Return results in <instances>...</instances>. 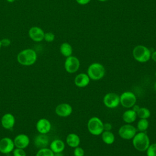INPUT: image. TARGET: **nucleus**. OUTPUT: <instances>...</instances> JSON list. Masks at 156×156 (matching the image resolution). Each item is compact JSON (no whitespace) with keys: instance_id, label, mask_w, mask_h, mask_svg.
Instances as JSON below:
<instances>
[{"instance_id":"1","label":"nucleus","mask_w":156,"mask_h":156,"mask_svg":"<svg viewBox=\"0 0 156 156\" xmlns=\"http://www.w3.org/2000/svg\"><path fill=\"white\" fill-rule=\"evenodd\" d=\"M132 140L133 146L140 152L146 151L151 144L149 137L144 132L136 133Z\"/></svg>"},{"instance_id":"2","label":"nucleus","mask_w":156,"mask_h":156,"mask_svg":"<svg viewBox=\"0 0 156 156\" xmlns=\"http://www.w3.org/2000/svg\"><path fill=\"white\" fill-rule=\"evenodd\" d=\"M36 52L32 49H26L20 52L17 55L18 62L24 66H30L37 60Z\"/></svg>"},{"instance_id":"3","label":"nucleus","mask_w":156,"mask_h":156,"mask_svg":"<svg viewBox=\"0 0 156 156\" xmlns=\"http://www.w3.org/2000/svg\"><path fill=\"white\" fill-rule=\"evenodd\" d=\"M132 55L135 60L140 63H145L151 58V52L145 46L137 45L132 51Z\"/></svg>"},{"instance_id":"4","label":"nucleus","mask_w":156,"mask_h":156,"mask_svg":"<svg viewBox=\"0 0 156 156\" xmlns=\"http://www.w3.org/2000/svg\"><path fill=\"white\" fill-rule=\"evenodd\" d=\"M105 74V69L104 66L99 63H93L87 69V74L91 80H100L104 77Z\"/></svg>"},{"instance_id":"5","label":"nucleus","mask_w":156,"mask_h":156,"mask_svg":"<svg viewBox=\"0 0 156 156\" xmlns=\"http://www.w3.org/2000/svg\"><path fill=\"white\" fill-rule=\"evenodd\" d=\"M87 129L91 135L95 136L100 135L104 130V122L98 117H91L88 121Z\"/></svg>"},{"instance_id":"6","label":"nucleus","mask_w":156,"mask_h":156,"mask_svg":"<svg viewBox=\"0 0 156 156\" xmlns=\"http://www.w3.org/2000/svg\"><path fill=\"white\" fill-rule=\"evenodd\" d=\"M120 104L124 108H132L136 102V97L135 94L129 91L123 92L119 96Z\"/></svg>"},{"instance_id":"7","label":"nucleus","mask_w":156,"mask_h":156,"mask_svg":"<svg viewBox=\"0 0 156 156\" xmlns=\"http://www.w3.org/2000/svg\"><path fill=\"white\" fill-rule=\"evenodd\" d=\"M136 133V128L130 124H124L121 126L118 130L119 136L121 138L126 140H132Z\"/></svg>"},{"instance_id":"8","label":"nucleus","mask_w":156,"mask_h":156,"mask_svg":"<svg viewBox=\"0 0 156 156\" xmlns=\"http://www.w3.org/2000/svg\"><path fill=\"white\" fill-rule=\"evenodd\" d=\"M103 103L108 108H115L120 104L119 95L116 93H107L103 98Z\"/></svg>"},{"instance_id":"9","label":"nucleus","mask_w":156,"mask_h":156,"mask_svg":"<svg viewBox=\"0 0 156 156\" xmlns=\"http://www.w3.org/2000/svg\"><path fill=\"white\" fill-rule=\"evenodd\" d=\"M64 66L66 72L71 74L74 73L79 69L80 61L76 57L69 56L65 60Z\"/></svg>"},{"instance_id":"10","label":"nucleus","mask_w":156,"mask_h":156,"mask_svg":"<svg viewBox=\"0 0 156 156\" xmlns=\"http://www.w3.org/2000/svg\"><path fill=\"white\" fill-rule=\"evenodd\" d=\"M15 144L13 140L9 137H4L0 140V152L9 154L13 151Z\"/></svg>"},{"instance_id":"11","label":"nucleus","mask_w":156,"mask_h":156,"mask_svg":"<svg viewBox=\"0 0 156 156\" xmlns=\"http://www.w3.org/2000/svg\"><path fill=\"white\" fill-rule=\"evenodd\" d=\"M55 113L60 117H67L71 115L73 108L68 103H62L57 105L55 109Z\"/></svg>"},{"instance_id":"12","label":"nucleus","mask_w":156,"mask_h":156,"mask_svg":"<svg viewBox=\"0 0 156 156\" xmlns=\"http://www.w3.org/2000/svg\"><path fill=\"white\" fill-rule=\"evenodd\" d=\"M36 129L40 133L46 134L51 129V122L46 118H41L36 124Z\"/></svg>"},{"instance_id":"13","label":"nucleus","mask_w":156,"mask_h":156,"mask_svg":"<svg viewBox=\"0 0 156 156\" xmlns=\"http://www.w3.org/2000/svg\"><path fill=\"white\" fill-rule=\"evenodd\" d=\"M15 146L17 148L25 149L26 148L30 143L29 136L24 133H21L16 135L13 140Z\"/></svg>"},{"instance_id":"14","label":"nucleus","mask_w":156,"mask_h":156,"mask_svg":"<svg viewBox=\"0 0 156 156\" xmlns=\"http://www.w3.org/2000/svg\"><path fill=\"white\" fill-rule=\"evenodd\" d=\"M1 122L2 126L5 129H12L15 124V116L10 113L4 114L1 119Z\"/></svg>"},{"instance_id":"15","label":"nucleus","mask_w":156,"mask_h":156,"mask_svg":"<svg viewBox=\"0 0 156 156\" xmlns=\"http://www.w3.org/2000/svg\"><path fill=\"white\" fill-rule=\"evenodd\" d=\"M29 35L33 41L38 42L44 39V32L40 27L34 26L29 29Z\"/></svg>"},{"instance_id":"16","label":"nucleus","mask_w":156,"mask_h":156,"mask_svg":"<svg viewBox=\"0 0 156 156\" xmlns=\"http://www.w3.org/2000/svg\"><path fill=\"white\" fill-rule=\"evenodd\" d=\"M90 78L87 74L80 73L78 74L74 78V84L79 88H84L87 87L90 82Z\"/></svg>"},{"instance_id":"17","label":"nucleus","mask_w":156,"mask_h":156,"mask_svg":"<svg viewBox=\"0 0 156 156\" xmlns=\"http://www.w3.org/2000/svg\"><path fill=\"white\" fill-rule=\"evenodd\" d=\"M49 137L46 134H39L34 139V144L35 146L39 149L47 147L49 144Z\"/></svg>"},{"instance_id":"18","label":"nucleus","mask_w":156,"mask_h":156,"mask_svg":"<svg viewBox=\"0 0 156 156\" xmlns=\"http://www.w3.org/2000/svg\"><path fill=\"white\" fill-rule=\"evenodd\" d=\"M65 147V143L60 139H55L53 140L49 145V149L54 154L62 152L64 151Z\"/></svg>"},{"instance_id":"19","label":"nucleus","mask_w":156,"mask_h":156,"mask_svg":"<svg viewBox=\"0 0 156 156\" xmlns=\"http://www.w3.org/2000/svg\"><path fill=\"white\" fill-rule=\"evenodd\" d=\"M66 143L69 147L75 148L79 146L80 143V138L78 135L74 133H71L66 136Z\"/></svg>"},{"instance_id":"20","label":"nucleus","mask_w":156,"mask_h":156,"mask_svg":"<svg viewBox=\"0 0 156 156\" xmlns=\"http://www.w3.org/2000/svg\"><path fill=\"white\" fill-rule=\"evenodd\" d=\"M122 118L126 124H131L135 121L137 118L136 112L132 109L127 110L123 113Z\"/></svg>"},{"instance_id":"21","label":"nucleus","mask_w":156,"mask_h":156,"mask_svg":"<svg viewBox=\"0 0 156 156\" xmlns=\"http://www.w3.org/2000/svg\"><path fill=\"white\" fill-rule=\"evenodd\" d=\"M101 138L103 142L108 145L112 144L115 140V136L111 130H104L101 133Z\"/></svg>"},{"instance_id":"22","label":"nucleus","mask_w":156,"mask_h":156,"mask_svg":"<svg viewBox=\"0 0 156 156\" xmlns=\"http://www.w3.org/2000/svg\"><path fill=\"white\" fill-rule=\"evenodd\" d=\"M60 51L63 56L68 57L72 55V53H73L72 46L68 43H63L60 45Z\"/></svg>"},{"instance_id":"23","label":"nucleus","mask_w":156,"mask_h":156,"mask_svg":"<svg viewBox=\"0 0 156 156\" xmlns=\"http://www.w3.org/2000/svg\"><path fill=\"white\" fill-rule=\"evenodd\" d=\"M149 122L147 119H140L136 124V129L139 132H146L148 129Z\"/></svg>"},{"instance_id":"24","label":"nucleus","mask_w":156,"mask_h":156,"mask_svg":"<svg viewBox=\"0 0 156 156\" xmlns=\"http://www.w3.org/2000/svg\"><path fill=\"white\" fill-rule=\"evenodd\" d=\"M136 115L140 119H148L151 116V112L146 107H140Z\"/></svg>"},{"instance_id":"25","label":"nucleus","mask_w":156,"mask_h":156,"mask_svg":"<svg viewBox=\"0 0 156 156\" xmlns=\"http://www.w3.org/2000/svg\"><path fill=\"white\" fill-rule=\"evenodd\" d=\"M35 156H54V153L49 148L44 147L40 149Z\"/></svg>"},{"instance_id":"26","label":"nucleus","mask_w":156,"mask_h":156,"mask_svg":"<svg viewBox=\"0 0 156 156\" xmlns=\"http://www.w3.org/2000/svg\"><path fill=\"white\" fill-rule=\"evenodd\" d=\"M146 151L147 156H156V143L150 144Z\"/></svg>"},{"instance_id":"27","label":"nucleus","mask_w":156,"mask_h":156,"mask_svg":"<svg viewBox=\"0 0 156 156\" xmlns=\"http://www.w3.org/2000/svg\"><path fill=\"white\" fill-rule=\"evenodd\" d=\"M13 156H26V153L24 149L16 147L13 151Z\"/></svg>"},{"instance_id":"28","label":"nucleus","mask_w":156,"mask_h":156,"mask_svg":"<svg viewBox=\"0 0 156 156\" xmlns=\"http://www.w3.org/2000/svg\"><path fill=\"white\" fill-rule=\"evenodd\" d=\"M73 154H74V156H84L85 151L82 147L77 146L74 148Z\"/></svg>"},{"instance_id":"29","label":"nucleus","mask_w":156,"mask_h":156,"mask_svg":"<svg viewBox=\"0 0 156 156\" xmlns=\"http://www.w3.org/2000/svg\"><path fill=\"white\" fill-rule=\"evenodd\" d=\"M55 38V35L52 32H46L44 33V40L48 42H51L54 41Z\"/></svg>"},{"instance_id":"30","label":"nucleus","mask_w":156,"mask_h":156,"mask_svg":"<svg viewBox=\"0 0 156 156\" xmlns=\"http://www.w3.org/2000/svg\"><path fill=\"white\" fill-rule=\"evenodd\" d=\"M1 45L3 46H8L10 44V40L8 38H4L2 40H1Z\"/></svg>"},{"instance_id":"31","label":"nucleus","mask_w":156,"mask_h":156,"mask_svg":"<svg viewBox=\"0 0 156 156\" xmlns=\"http://www.w3.org/2000/svg\"><path fill=\"white\" fill-rule=\"evenodd\" d=\"M112 129V126L109 122L104 123V130H111Z\"/></svg>"},{"instance_id":"32","label":"nucleus","mask_w":156,"mask_h":156,"mask_svg":"<svg viewBox=\"0 0 156 156\" xmlns=\"http://www.w3.org/2000/svg\"><path fill=\"white\" fill-rule=\"evenodd\" d=\"M76 1L80 5H85L90 1V0H76Z\"/></svg>"},{"instance_id":"33","label":"nucleus","mask_w":156,"mask_h":156,"mask_svg":"<svg viewBox=\"0 0 156 156\" xmlns=\"http://www.w3.org/2000/svg\"><path fill=\"white\" fill-rule=\"evenodd\" d=\"M151 58L152 59V60H154L155 62H156V51H155L154 52L151 53Z\"/></svg>"},{"instance_id":"34","label":"nucleus","mask_w":156,"mask_h":156,"mask_svg":"<svg viewBox=\"0 0 156 156\" xmlns=\"http://www.w3.org/2000/svg\"><path fill=\"white\" fill-rule=\"evenodd\" d=\"M139 108H140V107H139L138 105H136V104H135V105L132 107V110H134V111L136 112L138 110Z\"/></svg>"},{"instance_id":"35","label":"nucleus","mask_w":156,"mask_h":156,"mask_svg":"<svg viewBox=\"0 0 156 156\" xmlns=\"http://www.w3.org/2000/svg\"><path fill=\"white\" fill-rule=\"evenodd\" d=\"M54 156H63V154H62V152L56 153V154H54Z\"/></svg>"},{"instance_id":"36","label":"nucleus","mask_w":156,"mask_h":156,"mask_svg":"<svg viewBox=\"0 0 156 156\" xmlns=\"http://www.w3.org/2000/svg\"><path fill=\"white\" fill-rule=\"evenodd\" d=\"M8 2H14L15 0H7Z\"/></svg>"},{"instance_id":"37","label":"nucleus","mask_w":156,"mask_h":156,"mask_svg":"<svg viewBox=\"0 0 156 156\" xmlns=\"http://www.w3.org/2000/svg\"><path fill=\"white\" fill-rule=\"evenodd\" d=\"M154 88L155 90L156 91V82H155V83H154Z\"/></svg>"},{"instance_id":"38","label":"nucleus","mask_w":156,"mask_h":156,"mask_svg":"<svg viewBox=\"0 0 156 156\" xmlns=\"http://www.w3.org/2000/svg\"><path fill=\"white\" fill-rule=\"evenodd\" d=\"M99 1H101V2H105V1H107L108 0H98Z\"/></svg>"},{"instance_id":"39","label":"nucleus","mask_w":156,"mask_h":156,"mask_svg":"<svg viewBox=\"0 0 156 156\" xmlns=\"http://www.w3.org/2000/svg\"><path fill=\"white\" fill-rule=\"evenodd\" d=\"M1 46H2V45H1V40H0V49H1Z\"/></svg>"},{"instance_id":"40","label":"nucleus","mask_w":156,"mask_h":156,"mask_svg":"<svg viewBox=\"0 0 156 156\" xmlns=\"http://www.w3.org/2000/svg\"><path fill=\"white\" fill-rule=\"evenodd\" d=\"M155 77H156V70H155Z\"/></svg>"}]
</instances>
